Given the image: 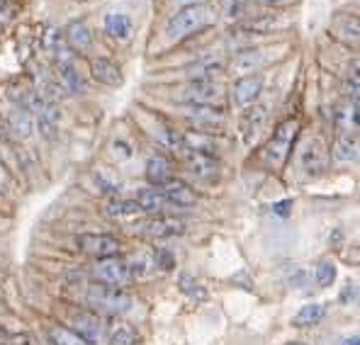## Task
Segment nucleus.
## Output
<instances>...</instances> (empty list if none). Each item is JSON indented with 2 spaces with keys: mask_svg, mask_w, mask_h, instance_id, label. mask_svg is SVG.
I'll use <instances>...</instances> for the list:
<instances>
[{
  "mask_svg": "<svg viewBox=\"0 0 360 345\" xmlns=\"http://www.w3.org/2000/svg\"><path fill=\"white\" fill-rule=\"evenodd\" d=\"M217 15L210 5H193V8H180L176 15H171L163 27V34L171 44L188 39L193 34H200L202 30H210L214 25Z\"/></svg>",
  "mask_w": 360,
  "mask_h": 345,
  "instance_id": "f257e3e1",
  "label": "nucleus"
},
{
  "mask_svg": "<svg viewBox=\"0 0 360 345\" xmlns=\"http://www.w3.org/2000/svg\"><path fill=\"white\" fill-rule=\"evenodd\" d=\"M86 301H88V306H93V309L103 311V314H110V316H122L134 306V299H131L124 289L110 287V285H103V282L90 285L86 292Z\"/></svg>",
  "mask_w": 360,
  "mask_h": 345,
  "instance_id": "f03ea898",
  "label": "nucleus"
},
{
  "mask_svg": "<svg viewBox=\"0 0 360 345\" xmlns=\"http://www.w3.org/2000/svg\"><path fill=\"white\" fill-rule=\"evenodd\" d=\"M297 131H300V119H285L275 126L273 139H270L266 148H263V161H266L270 168L278 171V168H283L285 163H288Z\"/></svg>",
  "mask_w": 360,
  "mask_h": 345,
  "instance_id": "7ed1b4c3",
  "label": "nucleus"
},
{
  "mask_svg": "<svg viewBox=\"0 0 360 345\" xmlns=\"http://www.w3.org/2000/svg\"><path fill=\"white\" fill-rule=\"evenodd\" d=\"M300 168L307 178H319L329 168V148L321 139H307L300 148Z\"/></svg>",
  "mask_w": 360,
  "mask_h": 345,
  "instance_id": "20e7f679",
  "label": "nucleus"
},
{
  "mask_svg": "<svg viewBox=\"0 0 360 345\" xmlns=\"http://www.w3.org/2000/svg\"><path fill=\"white\" fill-rule=\"evenodd\" d=\"M221 90L214 81H188L183 88L176 90L173 100L180 105H214V100H219Z\"/></svg>",
  "mask_w": 360,
  "mask_h": 345,
  "instance_id": "39448f33",
  "label": "nucleus"
},
{
  "mask_svg": "<svg viewBox=\"0 0 360 345\" xmlns=\"http://www.w3.org/2000/svg\"><path fill=\"white\" fill-rule=\"evenodd\" d=\"M95 278H98V282L103 285H110V287H127L129 282H134L131 280V273H129V265L124 263V260L120 258H105V260H98V265H95Z\"/></svg>",
  "mask_w": 360,
  "mask_h": 345,
  "instance_id": "423d86ee",
  "label": "nucleus"
},
{
  "mask_svg": "<svg viewBox=\"0 0 360 345\" xmlns=\"http://www.w3.org/2000/svg\"><path fill=\"white\" fill-rule=\"evenodd\" d=\"M78 248L86 251L88 256L105 260V258H117L122 243L115 236H108V233H83V236L76 238Z\"/></svg>",
  "mask_w": 360,
  "mask_h": 345,
  "instance_id": "0eeeda50",
  "label": "nucleus"
},
{
  "mask_svg": "<svg viewBox=\"0 0 360 345\" xmlns=\"http://www.w3.org/2000/svg\"><path fill=\"white\" fill-rule=\"evenodd\" d=\"M190 122L195 124V129L212 134L214 129H219L224 124V108L221 105H190L188 112H185Z\"/></svg>",
  "mask_w": 360,
  "mask_h": 345,
  "instance_id": "6e6552de",
  "label": "nucleus"
},
{
  "mask_svg": "<svg viewBox=\"0 0 360 345\" xmlns=\"http://www.w3.org/2000/svg\"><path fill=\"white\" fill-rule=\"evenodd\" d=\"M270 56L266 49H243L229 61V71L234 76H256L263 66H268Z\"/></svg>",
  "mask_w": 360,
  "mask_h": 345,
  "instance_id": "1a4fd4ad",
  "label": "nucleus"
},
{
  "mask_svg": "<svg viewBox=\"0 0 360 345\" xmlns=\"http://www.w3.org/2000/svg\"><path fill=\"white\" fill-rule=\"evenodd\" d=\"M226 71V61L221 56H200L190 66H185L188 81H214V76Z\"/></svg>",
  "mask_w": 360,
  "mask_h": 345,
  "instance_id": "9d476101",
  "label": "nucleus"
},
{
  "mask_svg": "<svg viewBox=\"0 0 360 345\" xmlns=\"http://www.w3.org/2000/svg\"><path fill=\"white\" fill-rule=\"evenodd\" d=\"M161 195L168 204H176V207H195L198 204V193L190 188L188 183L178 178H171L161 185Z\"/></svg>",
  "mask_w": 360,
  "mask_h": 345,
  "instance_id": "9b49d317",
  "label": "nucleus"
},
{
  "mask_svg": "<svg viewBox=\"0 0 360 345\" xmlns=\"http://www.w3.org/2000/svg\"><path fill=\"white\" fill-rule=\"evenodd\" d=\"M266 124H268V110L263 108V105H251L241 117L243 141H246V144H253V141L261 136V131L266 129Z\"/></svg>",
  "mask_w": 360,
  "mask_h": 345,
  "instance_id": "f8f14e48",
  "label": "nucleus"
},
{
  "mask_svg": "<svg viewBox=\"0 0 360 345\" xmlns=\"http://www.w3.org/2000/svg\"><path fill=\"white\" fill-rule=\"evenodd\" d=\"M185 166H188V173L195 175L198 180H214L219 175V161L214 156H207V153H185Z\"/></svg>",
  "mask_w": 360,
  "mask_h": 345,
  "instance_id": "ddd939ff",
  "label": "nucleus"
},
{
  "mask_svg": "<svg viewBox=\"0 0 360 345\" xmlns=\"http://www.w3.org/2000/svg\"><path fill=\"white\" fill-rule=\"evenodd\" d=\"M263 93V78L261 76H243L234 83V103L239 108H251Z\"/></svg>",
  "mask_w": 360,
  "mask_h": 345,
  "instance_id": "4468645a",
  "label": "nucleus"
},
{
  "mask_svg": "<svg viewBox=\"0 0 360 345\" xmlns=\"http://www.w3.org/2000/svg\"><path fill=\"white\" fill-rule=\"evenodd\" d=\"M105 32L112 41L117 44H127L134 37V22L129 15L124 13H108L105 15Z\"/></svg>",
  "mask_w": 360,
  "mask_h": 345,
  "instance_id": "2eb2a0df",
  "label": "nucleus"
},
{
  "mask_svg": "<svg viewBox=\"0 0 360 345\" xmlns=\"http://www.w3.org/2000/svg\"><path fill=\"white\" fill-rule=\"evenodd\" d=\"M146 233H151L153 238H171L180 236L185 231V221L178 216H166V214H156L153 219H149L144 224Z\"/></svg>",
  "mask_w": 360,
  "mask_h": 345,
  "instance_id": "dca6fc26",
  "label": "nucleus"
},
{
  "mask_svg": "<svg viewBox=\"0 0 360 345\" xmlns=\"http://www.w3.org/2000/svg\"><path fill=\"white\" fill-rule=\"evenodd\" d=\"M63 39H66V44L71 46L73 51H88L90 46H93L95 37H93V30H90L83 20H73V22H68V27L63 30Z\"/></svg>",
  "mask_w": 360,
  "mask_h": 345,
  "instance_id": "f3484780",
  "label": "nucleus"
},
{
  "mask_svg": "<svg viewBox=\"0 0 360 345\" xmlns=\"http://www.w3.org/2000/svg\"><path fill=\"white\" fill-rule=\"evenodd\" d=\"M278 27H283V22H280L275 15H253V18L246 20V22H239L236 32H239V34L266 37V34H273Z\"/></svg>",
  "mask_w": 360,
  "mask_h": 345,
  "instance_id": "a211bd4d",
  "label": "nucleus"
},
{
  "mask_svg": "<svg viewBox=\"0 0 360 345\" xmlns=\"http://www.w3.org/2000/svg\"><path fill=\"white\" fill-rule=\"evenodd\" d=\"M8 131L20 141H27L34 134V117H32L25 108L13 110L8 117Z\"/></svg>",
  "mask_w": 360,
  "mask_h": 345,
  "instance_id": "6ab92c4d",
  "label": "nucleus"
},
{
  "mask_svg": "<svg viewBox=\"0 0 360 345\" xmlns=\"http://www.w3.org/2000/svg\"><path fill=\"white\" fill-rule=\"evenodd\" d=\"M73 326H76V333L88 343H100L105 341V328L100 323L98 316L93 314H78L73 318Z\"/></svg>",
  "mask_w": 360,
  "mask_h": 345,
  "instance_id": "aec40b11",
  "label": "nucleus"
},
{
  "mask_svg": "<svg viewBox=\"0 0 360 345\" xmlns=\"http://www.w3.org/2000/svg\"><path fill=\"white\" fill-rule=\"evenodd\" d=\"M90 71H93L95 81L103 83V86H110V88L122 86V81H124V78H122L120 66L110 61V58H95L93 66H90Z\"/></svg>",
  "mask_w": 360,
  "mask_h": 345,
  "instance_id": "412c9836",
  "label": "nucleus"
},
{
  "mask_svg": "<svg viewBox=\"0 0 360 345\" xmlns=\"http://www.w3.org/2000/svg\"><path fill=\"white\" fill-rule=\"evenodd\" d=\"M219 8L229 22H246L253 18L256 0H219Z\"/></svg>",
  "mask_w": 360,
  "mask_h": 345,
  "instance_id": "4be33fe9",
  "label": "nucleus"
},
{
  "mask_svg": "<svg viewBox=\"0 0 360 345\" xmlns=\"http://www.w3.org/2000/svg\"><path fill=\"white\" fill-rule=\"evenodd\" d=\"M129 265V273H131V280H149L156 275V258L153 253H139V256L131 258Z\"/></svg>",
  "mask_w": 360,
  "mask_h": 345,
  "instance_id": "5701e85b",
  "label": "nucleus"
},
{
  "mask_svg": "<svg viewBox=\"0 0 360 345\" xmlns=\"http://www.w3.org/2000/svg\"><path fill=\"white\" fill-rule=\"evenodd\" d=\"M136 204H139L141 211H149V214H161V209L168 204L166 200H163L161 190H153V188H144L136 193Z\"/></svg>",
  "mask_w": 360,
  "mask_h": 345,
  "instance_id": "b1692460",
  "label": "nucleus"
},
{
  "mask_svg": "<svg viewBox=\"0 0 360 345\" xmlns=\"http://www.w3.org/2000/svg\"><path fill=\"white\" fill-rule=\"evenodd\" d=\"M146 178L151 185H163L166 180H171V161L163 156H151L146 161Z\"/></svg>",
  "mask_w": 360,
  "mask_h": 345,
  "instance_id": "393cba45",
  "label": "nucleus"
},
{
  "mask_svg": "<svg viewBox=\"0 0 360 345\" xmlns=\"http://www.w3.org/2000/svg\"><path fill=\"white\" fill-rule=\"evenodd\" d=\"M326 316V306L324 304H307L295 314L292 318V326L297 328H309V326H316L321 318Z\"/></svg>",
  "mask_w": 360,
  "mask_h": 345,
  "instance_id": "a878e982",
  "label": "nucleus"
},
{
  "mask_svg": "<svg viewBox=\"0 0 360 345\" xmlns=\"http://www.w3.org/2000/svg\"><path fill=\"white\" fill-rule=\"evenodd\" d=\"M139 214L141 209L134 200H115L108 204V216H112V219H134Z\"/></svg>",
  "mask_w": 360,
  "mask_h": 345,
  "instance_id": "bb28decb",
  "label": "nucleus"
},
{
  "mask_svg": "<svg viewBox=\"0 0 360 345\" xmlns=\"http://www.w3.org/2000/svg\"><path fill=\"white\" fill-rule=\"evenodd\" d=\"M333 158L341 163H351L358 158V144H356V136L351 139V134L341 136V139L336 141V146H333Z\"/></svg>",
  "mask_w": 360,
  "mask_h": 345,
  "instance_id": "cd10ccee",
  "label": "nucleus"
},
{
  "mask_svg": "<svg viewBox=\"0 0 360 345\" xmlns=\"http://www.w3.org/2000/svg\"><path fill=\"white\" fill-rule=\"evenodd\" d=\"M49 343L51 345H90L88 341H83L76 331H71V328H63V326L49 328Z\"/></svg>",
  "mask_w": 360,
  "mask_h": 345,
  "instance_id": "c85d7f7f",
  "label": "nucleus"
},
{
  "mask_svg": "<svg viewBox=\"0 0 360 345\" xmlns=\"http://www.w3.org/2000/svg\"><path fill=\"white\" fill-rule=\"evenodd\" d=\"M59 71H61L63 88L71 90V93H86V81H83V76L76 71V63H73V66H66V68H59Z\"/></svg>",
  "mask_w": 360,
  "mask_h": 345,
  "instance_id": "c756f323",
  "label": "nucleus"
},
{
  "mask_svg": "<svg viewBox=\"0 0 360 345\" xmlns=\"http://www.w3.org/2000/svg\"><path fill=\"white\" fill-rule=\"evenodd\" d=\"M105 341H108L110 345H134L136 336L127 323H117V326L110 328V333L105 336Z\"/></svg>",
  "mask_w": 360,
  "mask_h": 345,
  "instance_id": "7c9ffc66",
  "label": "nucleus"
},
{
  "mask_svg": "<svg viewBox=\"0 0 360 345\" xmlns=\"http://www.w3.org/2000/svg\"><path fill=\"white\" fill-rule=\"evenodd\" d=\"M95 180H98L100 188H103L105 193H110V195H117L122 190V180L112 171H110V168H100V171L95 173Z\"/></svg>",
  "mask_w": 360,
  "mask_h": 345,
  "instance_id": "2f4dec72",
  "label": "nucleus"
},
{
  "mask_svg": "<svg viewBox=\"0 0 360 345\" xmlns=\"http://www.w3.org/2000/svg\"><path fill=\"white\" fill-rule=\"evenodd\" d=\"M333 280H336V265L331 260H324V263L316 265V285L319 287H331Z\"/></svg>",
  "mask_w": 360,
  "mask_h": 345,
  "instance_id": "473e14b6",
  "label": "nucleus"
},
{
  "mask_svg": "<svg viewBox=\"0 0 360 345\" xmlns=\"http://www.w3.org/2000/svg\"><path fill=\"white\" fill-rule=\"evenodd\" d=\"M180 289H183L188 297H193V299H205V297H207V294H205V289L200 287L198 280H195L193 275H188V273L180 275Z\"/></svg>",
  "mask_w": 360,
  "mask_h": 345,
  "instance_id": "72a5a7b5",
  "label": "nucleus"
},
{
  "mask_svg": "<svg viewBox=\"0 0 360 345\" xmlns=\"http://www.w3.org/2000/svg\"><path fill=\"white\" fill-rule=\"evenodd\" d=\"M63 41H66V39H63V32L56 30V27H49V30H46V34L41 37V44H44V49L49 51V54L56 49V46H61Z\"/></svg>",
  "mask_w": 360,
  "mask_h": 345,
  "instance_id": "f704fd0d",
  "label": "nucleus"
},
{
  "mask_svg": "<svg viewBox=\"0 0 360 345\" xmlns=\"http://www.w3.org/2000/svg\"><path fill=\"white\" fill-rule=\"evenodd\" d=\"M153 258H156V268H161V270H173V268H176V260H173L171 253L156 251V253H153Z\"/></svg>",
  "mask_w": 360,
  "mask_h": 345,
  "instance_id": "c9c22d12",
  "label": "nucleus"
},
{
  "mask_svg": "<svg viewBox=\"0 0 360 345\" xmlns=\"http://www.w3.org/2000/svg\"><path fill=\"white\" fill-rule=\"evenodd\" d=\"M112 153H115V158H117V161H129V158H131V146L127 144V141H115Z\"/></svg>",
  "mask_w": 360,
  "mask_h": 345,
  "instance_id": "e433bc0d",
  "label": "nucleus"
},
{
  "mask_svg": "<svg viewBox=\"0 0 360 345\" xmlns=\"http://www.w3.org/2000/svg\"><path fill=\"white\" fill-rule=\"evenodd\" d=\"M37 126H39V134L44 136V139H56V129L59 126H54V124H49V122H44V119H37Z\"/></svg>",
  "mask_w": 360,
  "mask_h": 345,
  "instance_id": "4c0bfd02",
  "label": "nucleus"
},
{
  "mask_svg": "<svg viewBox=\"0 0 360 345\" xmlns=\"http://www.w3.org/2000/svg\"><path fill=\"white\" fill-rule=\"evenodd\" d=\"M256 3L268 5V8H290V5H295L297 0H256Z\"/></svg>",
  "mask_w": 360,
  "mask_h": 345,
  "instance_id": "58836bf2",
  "label": "nucleus"
},
{
  "mask_svg": "<svg viewBox=\"0 0 360 345\" xmlns=\"http://www.w3.org/2000/svg\"><path fill=\"white\" fill-rule=\"evenodd\" d=\"M290 209H292V200H285V202H278V204L273 207V211L278 216H288Z\"/></svg>",
  "mask_w": 360,
  "mask_h": 345,
  "instance_id": "ea45409f",
  "label": "nucleus"
},
{
  "mask_svg": "<svg viewBox=\"0 0 360 345\" xmlns=\"http://www.w3.org/2000/svg\"><path fill=\"white\" fill-rule=\"evenodd\" d=\"M356 294H358V289H356V285H346V289H343V294H341V301H348V299H356Z\"/></svg>",
  "mask_w": 360,
  "mask_h": 345,
  "instance_id": "a19ab883",
  "label": "nucleus"
},
{
  "mask_svg": "<svg viewBox=\"0 0 360 345\" xmlns=\"http://www.w3.org/2000/svg\"><path fill=\"white\" fill-rule=\"evenodd\" d=\"M10 345H32V338L30 336H15V338H10Z\"/></svg>",
  "mask_w": 360,
  "mask_h": 345,
  "instance_id": "79ce46f5",
  "label": "nucleus"
},
{
  "mask_svg": "<svg viewBox=\"0 0 360 345\" xmlns=\"http://www.w3.org/2000/svg\"><path fill=\"white\" fill-rule=\"evenodd\" d=\"M180 8H193V5H202V0H176Z\"/></svg>",
  "mask_w": 360,
  "mask_h": 345,
  "instance_id": "37998d69",
  "label": "nucleus"
},
{
  "mask_svg": "<svg viewBox=\"0 0 360 345\" xmlns=\"http://www.w3.org/2000/svg\"><path fill=\"white\" fill-rule=\"evenodd\" d=\"M360 343V338H358V333H353L351 338H343V343L341 345H358Z\"/></svg>",
  "mask_w": 360,
  "mask_h": 345,
  "instance_id": "c03bdc74",
  "label": "nucleus"
},
{
  "mask_svg": "<svg viewBox=\"0 0 360 345\" xmlns=\"http://www.w3.org/2000/svg\"><path fill=\"white\" fill-rule=\"evenodd\" d=\"M5 183H8V173H5L3 163H0V188H5Z\"/></svg>",
  "mask_w": 360,
  "mask_h": 345,
  "instance_id": "a18cd8bd",
  "label": "nucleus"
},
{
  "mask_svg": "<svg viewBox=\"0 0 360 345\" xmlns=\"http://www.w3.org/2000/svg\"><path fill=\"white\" fill-rule=\"evenodd\" d=\"M292 345H300V343H292Z\"/></svg>",
  "mask_w": 360,
  "mask_h": 345,
  "instance_id": "49530a36",
  "label": "nucleus"
},
{
  "mask_svg": "<svg viewBox=\"0 0 360 345\" xmlns=\"http://www.w3.org/2000/svg\"><path fill=\"white\" fill-rule=\"evenodd\" d=\"M3 3H8V0H3Z\"/></svg>",
  "mask_w": 360,
  "mask_h": 345,
  "instance_id": "de8ad7c7",
  "label": "nucleus"
}]
</instances>
